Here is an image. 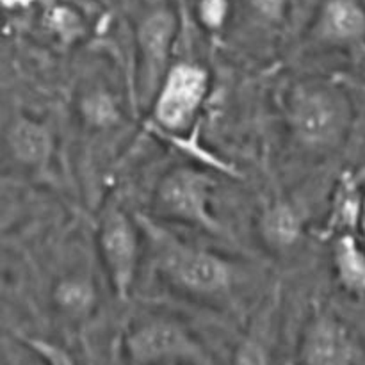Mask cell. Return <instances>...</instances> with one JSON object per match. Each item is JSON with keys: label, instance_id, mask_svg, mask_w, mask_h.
Returning a JSON list of instances; mask_svg holds the SVG:
<instances>
[{"label": "cell", "instance_id": "cell-18", "mask_svg": "<svg viewBox=\"0 0 365 365\" xmlns=\"http://www.w3.org/2000/svg\"><path fill=\"white\" fill-rule=\"evenodd\" d=\"M248 13L267 29H277L287 20L291 0H245Z\"/></svg>", "mask_w": 365, "mask_h": 365}, {"label": "cell", "instance_id": "cell-8", "mask_svg": "<svg viewBox=\"0 0 365 365\" xmlns=\"http://www.w3.org/2000/svg\"><path fill=\"white\" fill-rule=\"evenodd\" d=\"M298 360L299 365H360L362 342L337 314L316 310L302 330Z\"/></svg>", "mask_w": 365, "mask_h": 365}, {"label": "cell", "instance_id": "cell-10", "mask_svg": "<svg viewBox=\"0 0 365 365\" xmlns=\"http://www.w3.org/2000/svg\"><path fill=\"white\" fill-rule=\"evenodd\" d=\"M6 145L14 163L38 171L48 166L56 148L48 125L32 116L13 118L6 130Z\"/></svg>", "mask_w": 365, "mask_h": 365}, {"label": "cell", "instance_id": "cell-20", "mask_svg": "<svg viewBox=\"0 0 365 365\" xmlns=\"http://www.w3.org/2000/svg\"><path fill=\"white\" fill-rule=\"evenodd\" d=\"M39 0H2V6L4 9L7 11H21V9H27V7L34 6L38 4Z\"/></svg>", "mask_w": 365, "mask_h": 365}, {"label": "cell", "instance_id": "cell-21", "mask_svg": "<svg viewBox=\"0 0 365 365\" xmlns=\"http://www.w3.org/2000/svg\"><path fill=\"white\" fill-rule=\"evenodd\" d=\"M353 177H355V180L359 182V184H364V182H365V166L362 168V170L359 171V173L353 175Z\"/></svg>", "mask_w": 365, "mask_h": 365}, {"label": "cell", "instance_id": "cell-19", "mask_svg": "<svg viewBox=\"0 0 365 365\" xmlns=\"http://www.w3.org/2000/svg\"><path fill=\"white\" fill-rule=\"evenodd\" d=\"M27 346L36 355L41 356L46 365H73L71 356L61 346L52 344V342L43 341V339H29Z\"/></svg>", "mask_w": 365, "mask_h": 365}, {"label": "cell", "instance_id": "cell-11", "mask_svg": "<svg viewBox=\"0 0 365 365\" xmlns=\"http://www.w3.org/2000/svg\"><path fill=\"white\" fill-rule=\"evenodd\" d=\"M257 230L260 241L269 252L287 253L302 242L305 220L294 203L278 198L260 210Z\"/></svg>", "mask_w": 365, "mask_h": 365}, {"label": "cell", "instance_id": "cell-17", "mask_svg": "<svg viewBox=\"0 0 365 365\" xmlns=\"http://www.w3.org/2000/svg\"><path fill=\"white\" fill-rule=\"evenodd\" d=\"M196 20L209 34L217 36L227 29L232 16V0H196Z\"/></svg>", "mask_w": 365, "mask_h": 365}, {"label": "cell", "instance_id": "cell-15", "mask_svg": "<svg viewBox=\"0 0 365 365\" xmlns=\"http://www.w3.org/2000/svg\"><path fill=\"white\" fill-rule=\"evenodd\" d=\"M43 29L61 45H75L88 32L86 16L75 6L66 2H56L45 7L41 18Z\"/></svg>", "mask_w": 365, "mask_h": 365}, {"label": "cell", "instance_id": "cell-14", "mask_svg": "<svg viewBox=\"0 0 365 365\" xmlns=\"http://www.w3.org/2000/svg\"><path fill=\"white\" fill-rule=\"evenodd\" d=\"M334 269L342 289L365 296V248L351 234H339L334 242Z\"/></svg>", "mask_w": 365, "mask_h": 365}, {"label": "cell", "instance_id": "cell-13", "mask_svg": "<svg viewBox=\"0 0 365 365\" xmlns=\"http://www.w3.org/2000/svg\"><path fill=\"white\" fill-rule=\"evenodd\" d=\"M52 302L64 319L82 323L88 321L98 307V289L88 274L70 273L56 282Z\"/></svg>", "mask_w": 365, "mask_h": 365}, {"label": "cell", "instance_id": "cell-9", "mask_svg": "<svg viewBox=\"0 0 365 365\" xmlns=\"http://www.w3.org/2000/svg\"><path fill=\"white\" fill-rule=\"evenodd\" d=\"M309 39L323 48H355L364 45L362 0H323L309 27Z\"/></svg>", "mask_w": 365, "mask_h": 365}, {"label": "cell", "instance_id": "cell-4", "mask_svg": "<svg viewBox=\"0 0 365 365\" xmlns=\"http://www.w3.org/2000/svg\"><path fill=\"white\" fill-rule=\"evenodd\" d=\"M210 93V71L195 61L173 63L150 106V127L171 143L187 138Z\"/></svg>", "mask_w": 365, "mask_h": 365}, {"label": "cell", "instance_id": "cell-7", "mask_svg": "<svg viewBox=\"0 0 365 365\" xmlns=\"http://www.w3.org/2000/svg\"><path fill=\"white\" fill-rule=\"evenodd\" d=\"M143 237L139 221L135 223L116 200L103 207L96 227V246L110 289L121 302L128 299L134 289L141 264Z\"/></svg>", "mask_w": 365, "mask_h": 365}, {"label": "cell", "instance_id": "cell-6", "mask_svg": "<svg viewBox=\"0 0 365 365\" xmlns=\"http://www.w3.org/2000/svg\"><path fill=\"white\" fill-rule=\"evenodd\" d=\"M214 187L216 180L205 168L175 166L157 182L153 209L164 221L217 235L223 227L212 209Z\"/></svg>", "mask_w": 365, "mask_h": 365}, {"label": "cell", "instance_id": "cell-2", "mask_svg": "<svg viewBox=\"0 0 365 365\" xmlns=\"http://www.w3.org/2000/svg\"><path fill=\"white\" fill-rule=\"evenodd\" d=\"M139 225L157 274L171 289L202 302H216L230 294L235 269L225 257L182 241L146 216L139 217Z\"/></svg>", "mask_w": 365, "mask_h": 365}, {"label": "cell", "instance_id": "cell-12", "mask_svg": "<svg viewBox=\"0 0 365 365\" xmlns=\"http://www.w3.org/2000/svg\"><path fill=\"white\" fill-rule=\"evenodd\" d=\"M77 114L82 125L93 132H110L123 120L116 93L103 81H89L77 95Z\"/></svg>", "mask_w": 365, "mask_h": 365}, {"label": "cell", "instance_id": "cell-16", "mask_svg": "<svg viewBox=\"0 0 365 365\" xmlns=\"http://www.w3.org/2000/svg\"><path fill=\"white\" fill-rule=\"evenodd\" d=\"M274 307H277V294L267 299L266 307L260 310L253 330H250L235 346L234 355H232V365H273L269 344H267L266 335H264V324L273 316Z\"/></svg>", "mask_w": 365, "mask_h": 365}, {"label": "cell", "instance_id": "cell-3", "mask_svg": "<svg viewBox=\"0 0 365 365\" xmlns=\"http://www.w3.org/2000/svg\"><path fill=\"white\" fill-rule=\"evenodd\" d=\"M180 31L178 13L170 6L152 7L139 18L134 31L132 100L139 110H148L173 66V48Z\"/></svg>", "mask_w": 365, "mask_h": 365}, {"label": "cell", "instance_id": "cell-1", "mask_svg": "<svg viewBox=\"0 0 365 365\" xmlns=\"http://www.w3.org/2000/svg\"><path fill=\"white\" fill-rule=\"evenodd\" d=\"M284 116L289 135L299 150L327 157L348 141L355 110L341 84L328 78H305L292 84L285 95Z\"/></svg>", "mask_w": 365, "mask_h": 365}, {"label": "cell", "instance_id": "cell-5", "mask_svg": "<svg viewBox=\"0 0 365 365\" xmlns=\"http://www.w3.org/2000/svg\"><path fill=\"white\" fill-rule=\"evenodd\" d=\"M121 351L128 365H209L202 342L166 316H146L127 328Z\"/></svg>", "mask_w": 365, "mask_h": 365}]
</instances>
